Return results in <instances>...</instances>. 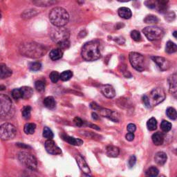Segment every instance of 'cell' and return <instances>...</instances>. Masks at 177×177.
<instances>
[{"instance_id": "20", "label": "cell", "mask_w": 177, "mask_h": 177, "mask_svg": "<svg viewBox=\"0 0 177 177\" xmlns=\"http://www.w3.org/2000/svg\"><path fill=\"white\" fill-rule=\"evenodd\" d=\"M63 56V52L62 51V49L60 48H54L53 50H51V51L49 53V57L51 59V60L53 61H56L60 60L62 58Z\"/></svg>"}, {"instance_id": "35", "label": "cell", "mask_w": 177, "mask_h": 177, "mask_svg": "<svg viewBox=\"0 0 177 177\" xmlns=\"http://www.w3.org/2000/svg\"><path fill=\"white\" fill-rule=\"evenodd\" d=\"M29 69L32 71H38L41 69L42 64L40 62H33L28 64Z\"/></svg>"}, {"instance_id": "21", "label": "cell", "mask_w": 177, "mask_h": 177, "mask_svg": "<svg viewBox=\"0 0 177 177\" xmlns=\"http://www.w3.org/2000/svg\"><path fill=\"white\" fill-rule=\"evenodd\" d=\"M118 13H119V16L120 18L125 19H128L129 18H131V17L132 15V13L129 8H127V7H121L119 9L118 11Z\"/></svg>"}, {"instance_id": "49", "label": "cell", "mask_w": 177, "mask_h": 177, "mask_svg": "<svg viewBox=\"0 0 177 177\" xmlns=\"http://www.w3.org/2000/svg\"><path fill=\"white\" fill-rule=\"evenodd\" d=\"M145 4L146 5L147 7L149 8H156V2L152 1H147L145 2Z\"/></svg>"}, {"instance_id": "6", "label": "cell", "mask_w": 177, "mask_h": 177, "mask_svg": "<svg viewBox=\"0 0 177 177\" xmlns=\"http://www.w3.org/2000/svg\"><path fill=\"white\" fill-rule=\"evenodd\" d=\"M50 35L52 40L58 44L61 42L68 40L70 36V32L68 31V29L62 28V27H57L51 31Z\"/></svg>"}, {"instance_id": "50", "label": "cell", "mask_w": 177, "mask_h": 177, "mask_svg": "<svg viewBox=\"0 0 177 177\" xmlns=\"http://www.w3.org/2000/svg\"><path fill=\"white\" fill-rule=\"evenodd\" d=\"M126 139L128 141H132L134 139V133H128V134H126Z\"/></svg>"}, {"instance_id": "52", "label": "cell", "mask_w": 177, "mask_h": 177, "mask_svg": "<svg viewBox=\"0 0 177 177\" xmlns=\"http://www.w3.org/2000/svg\"><path fill=\"white\" fill-rule=\"evenodd\" d=\"M80 177H92V176H90L89 175H88V174H85V173H83L82 175H81Z\"/></svg>"}, {"instance_id": "12", "label": "cell", "mask_w": 177, "mask_h": 177, "mask_svg": "<svg viewBox=\"0 0 177 177\" xmlns=\"http://www.w3.org/2000/svg\"><path fill=\"white\" fill-rule=\"evenodd\" d=\"M98 112H99L100 114L103 117L107 118L109 120H112L114 122H119V115L118 114V113L114 112V111L107 109H104V108L100 107L99 109H98Z\"/></svg>"}, {"instance_id": "38", "label": "cell", "mask_w": 177, "mask_h": 177, "mask_svg": "<svg viewBox=\"0 0 177 177\" xmlns=\"http://www.w3.org/2000/svg\"><path fill=\"white\" fill-rule=\"evenodd\" d=\"M43 137L48 140H52L53 138V133L47 127H45L43 129Z\"/></svg>"}, {"instance_id": "25", "label": "cell", "mask_w": 177, "mask_h": 177, "mask_svg": "<svg viewBox=\"0 0 177 177\" xmlns=\"http://www.w3.org/2000/svg\"><path fill=\"white\" fill-rule=\"evenodd\" d=\"M38 12L35 9H29L28 11H25L22 14V18L23 19H30L37 15Z\"/></svg>"}, {"instance_id": "18", "label": "cell", "mask_w": 177, "mask_h": 177, "mask_svg": "<svg viewBox=\"0 0 177 177\" xmlns=\"http://www.w3.org/2000/svg\"><path fill=\"white\" fill-rule=\"evenodd\" d=\"M62 139L65 140V141L68 142V143L71 145H72L80 146V145H82L83 144V141H82L81 139H75V138L66 136V135H62Z\"/></svg>"}, {"instance_id": "31", "label": "cell", "mask_w": 177, "mask_h": 177, "mask_svg": "<svg viewBox=\"0 0 177 177\" xmlns=\"http://www.w3.org/2000/svg\"><path fill=\"white\" fill-rule=\"evenodd\" d=\"M159 21V18L156 16L153 15H147L144 19V22H145L146 24H157Z\"/></svg>"}, {"instance_id": "14", "label": "cell", "mask_w": 177, "mask_h": 177, "mask_svg": "<svg viewBox=\"0 0 177 177\" xmlns=\"http://www.w3.org/2000/svg\"><path fill=\"white\" fill-rule=\"evenodd\" d=\"M75 161L79 166L80 169L83 172V173L88 174L91 172V170L89 168H88L87 162L85 161L84 158L80 154H78L75 156Z\"/></svg>"}, {"instance_id": "11", "label": "cell", "mask_w": 177, "mask_h": 177, "mask_svg": "<svg viewBox=\"0 0 177 177\" xmlns=\"http://www.w3.org/2000/svg\"><path fill=\"white\" fill-rule=\"evenodd\" d=\"M45 149L48 154L52 155H58L62 153V150L55 142L52 140H47L44 144Z\"/></svg>"}, {"instance_id": "9", "label": "cell", "mask_w": 177, "mask_h": 177, "mask_svg": "<svg viewBox=\"0 0 177 177\" xmlns=\"http://www.w3.org/2000/svg\"><path fill=\"white\" fill-rule=\"evenodd\" d=\"M13 103L10 98L4 94L0 95V114L2 117L6 116L11 113Z\"/></svg>"}, {"instance_id": "54", "label": "cell", "mask_w": 177, "mask_h": 177, "mask_svg": "<svg viewBox=\"0 0 177 177\" xmlns=\"http://www.w3.org/2000/svg\"><path fill=\"white\" fill-rule=\"evenodd\" d=\"M175 153H176V154L177 155V149H176V151H175Z\"/></svg>"}, {"instance_id": "15", "label": "cell", "mask_w": 177, "mask_h": 177, "mask_svg": "<svg viewBox=\"0 0 177 177\" xmlns=\"http://www.w3.org/2000/svg\"><path fill=\"white\" fill-rule=\"evenodd\" d=\"M100 91L102 94L107 98H113L115 95V89L110 85H102L100 87Z\"/></svg>"}, {"instance_id": "1", "label": "cell", "mask_w": 177, "mask_h": 177, "mask_svg": "<svg viewBox=\"0 0 177 177\" xmlns=\"http://www.w3.org/2000/svg\"><path fill=\"white\" fill-rule=\"evenodd\" d=\"M19 51L22 55L26 56L27 58L32 59H38L42 58L44 55L47 51V49L40 44L28 42L20 44L19 46Z\"/></svg>"}, {"instance_id": "5", "label": "cell", "mask_w": 177, "mask_h": 177, "mask_svg": "<svg viewBox=\"0 0 177 177\" xmlns=\"http://www.w3.org/2000/svg\"><path fill=\"white\" fill-rule=\"evenodd\" d=\"M142 33L149 41L159 40L164 36V31L158 26H147L144 28Z\"/></svg>"}, {"instance_id": "32", "label": "cell", "mask_w": 177, "mask_h": 177, "mask_svg": "<svg viewBox=\"0 0 177 177\" xmlns=\"http://www.w3.org/2000/svg\"><path fill=\"white\" fill-rule=\"evenodd\" d=\"M159 171L156 167H150L146 171V175L148 177H156L159 175Z\"/></svg>"}, {"instance_id": "37", "label": "cell", "mask_w": 177, "mask_h": 177, "mask_svg": "<svg viewBox=\"0 0 177 177\" xmlns=\"http://www.w3.org/2000/svg\"><path fill=\"white\" fill-rule=\"evenodd\" d=\"M161 128L164 132H168L172 129V124L167 120H163L161 124Z\"/></svg>"}, {"instance_id": "7", "label": "cell", "mask_w": 177, "mask_h": 177, "mask_svg": "<svg viewBox=\"0 0 177 177\" xmlns=\"http://www.w3.org/2000/svg\"><path fill=\"white\" fill-rule=\"evenodd\" d=\"M129 62L131 65L136 71L142 72L145 69V58L141 53L132 52L129 55Z\"/></svg>"}, {"instance_id": "28", "label": "cell", "mask_w": 177, "mask_h": 177, "mask_svg": "<svg viewBox=\"0 0 177 177\" xmlns=\"http://www.w3.org/2000/svg\"><path fill=\"white\" fill-rule=\"evenodd\" d=\"M169 92L175 93L177 92V79L174 76L169 78Z\"/></svg>"}, {"instance_id": "46", "label": "cell", "mask_w": 177, "mask_h": 177, "mask_svg": "<svg viewBox=\"0 0 177 177\" xmlns=\"http://www.w3.org/2000/svg\"><path fill=\"white\" fill-rule=\"evenodd\" d=\"M73 122H74V124L77 127H82L83 125H84V121L80 119L79 117H75L74 120H73Z\"/></svg>"}, {"instance_id": "48", "label": "cell", "mask_w": 177, "mask_h": 177, "mask_svg": "<svg viewBox=\"0 0 177 177\" xmlns=\"http://www.w3.org/2000/svg\"><path fill=\"white\" fill-rule=\"evenodd\" d=\"M127 131H128L129 133H134L136 130V126L134 124L130 123L127 125Z\"/></svg>"}, {"instance_id": "56", "label": "cell", "mask_w": 177, "mask_h": 177, "mask_svg": "<svg viewBox=\"0 0 177 177\" xmlns=\"http://www.w3.org/2000/svg\"><path fill=\"white\" fill-rule=\"evenodd\" d=\"M176 177H177V176H176Z\"/></svg>"}, {"instance_id": "40", "label": "cell", "mask_w": 177, "mask_h": 177, "mask_svg": "<svg viewBox=\"0 0 177 177\" xmlns=\"http://www.w3.org/2000/svg\"><path fill=\"white\" fill-rule=\"evenodd\" d=\"M49 77H50L51 82L53 83H56V82H58V80L60 79V74L58 72V71H53L50 73Z\"/></svg>"}, {"instance_id": "4", "label": "cell", "mask_w": 177, "mask_h": 177, "mask_svg": "<svg viewBox=\"0 0 177 177\" xmlns=\"http://www.w3.org/2000/svg\"><path fill=\"white\" fill-rule=\"evenodd\" d=\"M18 158L21 163L31 170H35L38 166V161L33 154L27 152H20L18 155Z\"/></svg>"}, {"instance_id": "42", "label": "cell", "mask_w": 177, "mask_h": 177, "mask_svg": "<svg viewBox=\"0 0 177 177\" xmlns=\"http://www.w3.org/2000/svg\"><path fill=\"white\" fill-rule=\"evenodd\" d=\"M131 38L136 42H139L141 40V33H139V31L136 30H134L131 32Z\"/></svg>"}, {"instance_id": "55", "label": "cell", "mask_w": 177, "mask_h": 177, "mask_svg": "<svg viewBox=\"0 0 177 177\" xmlns=\"http://www.w3.org/2000/svg\"><path fill=\"white\" fill-rule=\"evenodd\" d=\"M160 177H165V176H163V175H162V176H160Z\"/></svg>"}, {"instance_id": "41", "label": "cell", "mask_w": 177, "mask_h": 177, "mask_svg": "<svg viewBox=\"0 0 177 177\" xmlns=\"http://www.w3.org/2000/svg\"><path fill=\"white\" fill-rule=\"evenodd\" d=\"M56 2L53 1H35L33 2V4H36L38 6H48L51 4H55Z\"/></svg>"}, {"instance_id": "27", "label": "cell", "mask_w": 177, "mask_h": 177, "mask_svg": "<svg viewBox=\"0 0 177 177\" xmlns=\"http://www.w3.org/2000/svg\"><path fill=\"white\" fill-rule=\"evenodd\" d=\"M36 129V125L34 123H26L24 125V131L26 134H33Z\"/></svg>"}, {"instance_id": "44", "label": "cell", "mask_w": 177, "mask_h": 177, "mask_svg": "<svg viewBox=\"0 0 177 177\" xmlns=\"http://www.w3.org/2000/svg\"><path fill=\"white\" fill-rule=\"evenodd\" d=\"M58 46L59 48L62 49V48H67L69 47L70 46V42L68 40H66V41H63L61 42L58 44Z\"/></svg>"}, {"instance_id": "23", "label": "cell", "mask_w": 177, "mask_h": 177, "mask_svg": "<svg viewBox=\"0 0 177 177\" xmlns=\"http://www.w3.org/2000/svg\"><path fill=\"white\" fill-rule=\"evenodd\" d=\"M43 103L44 106L49 109H53L56 106L55 100L54 99V98L52 96L46 97L45 99L44 100Z\"/></svg>"}, {"instance_id": "8", "label": "cell", "mask_w": 177, "mask_h": 177, "mask_svg": "<svg viewBox=\"0 0 177 177\" xmlns=\"http://www.w3.org/2000/svg\"><path fill=\"white\" fill-rule=\"evenodd\" d=\"M17 130L15 127L11 123H4L0 127V135L3 141L13 139L16 136Z\"/></svg>"}, {"instance_id": "24", "label": "cell", "mask_w": 177, "mask_h": 177, "mask_svg": "<svg viewBox=\"0 0 177 177\" xmlns=\"http://www.w3.org/2000/svg\"><path fill=\"white\" fill-rule=\"evenodd\" d=\"M20 89L22 93V95H23V99H28L33 94V88L30 87L24 86V87H21Z\"/></svg>"}, {"instance_id": "43", "label": "cell", "mask_w": 177, "mask_h": 177, "mask_svg": "<svg viewBox=\"0 0 177 177\" xmlns=\"http://www.w3.org/2000/svg\"><path fill=\"white\" fill-rule=\"evenodd\" d=\"M142 101L143 102V104L145 106L147 109H149L151 107V103L149 101V98L148 96H147L146 95H144L142 97Z\"/></svg>"}, {"instance_id": "51", "label": "cell", "mask_w": 177, "mask_h": 177, "mask_svg": "<svg viewBox=\"0 0 177 177\" xmlns=\"http://www.w3.org/2000/svg\"><path fill=\"white\" fill-rule=\"evenodd\" d=\"M92 118L94 120L98 119V115L96 114V113H92Z\"/></svg>"}, {"instance_id": "13", "label": "cell", "mask_w": 177, "mask_h": 177, "mask_svg": "<svg viewBox=\"0 0 177 177\" xmlns=\"http://www.w3.org/2000/svg\"><path fill=\"white\" fill-rule=\"evenodd\" d=\"M151 58L161 71H167L170 68V62L165 58L159 56H152Z\"/></svg>"}, {"instance_id": "19", "label": "cell", "mask_w": 177, "mask_h": 177, "mask_svg": "<svg viewBox=\"0 0 177 177\" xmlns=\"http://www.w3.org/2000/svg\"><path fill=\"white\" fill-rule=\"evenodd\" d=\"M152 140L154 144L156 145H161L163 144L164 142V135L161 132H156L152 135Z\"/></svg>"}, {"instance_id": "33", "label": "cell", "mask_w": 177, "mask_h": 177, "mask_svg": "<svg viewBox=\"0 0 177 177\" xmlns=\"http://www.w3.org/2000/svg\"><path fill=\"white\" fill-rule=\"evenodd\" d=\"M31 107L30 106H25L23 109H22V117L24 118L25 120H28L30 119L31 118Z\"/></svg>"}, {"instance_id": "39", "label": "cell", "mask_w": 177, "mask_h": 177, "mask_svg": "<svg viewBox=\"0 0 177 177\" xmlns=\"http://www.w3.org/2000/svg\"><path fill=\"white\" fill-rule=\"evenodd\" d=\"M12 96L15 100H19L22 98L23 99V95H22V93L21 92L20 88H15L12 91Z\"/></svg>"}, {"instance_id": "3", "label": "cell", "mask_w": 177, "mask_h": 177, "mask_svg": "<svg viewBox=\"0 0 177 177\" xmlns=\"http://www.w3.org/2000/svg\"><path fill=\"white\" fill-rule=\"evenodd\" d=\"M49 20L55 27H63L69 21V15L66 9L61 7H55L49 13Z\"/></svg>"}, {"instance_id": "26", "label": "cell", "mask_w": 177, "mask_h": 177, "mask_svg": "<svg viewBox=\"0 0 177 177\" xmlns=\"http://www.w3.org/2000/svg\"><path fill=\"white\" fill-rule=\"evenodd\" d=\"M177 51V45L172 41H168L165 46V52L168 53H174Z\"/></svg>"}, {"instance_id": "17", "label": "cell", "mask_w": 177, "mask_h": 177, "mask_svg": "<svg viewBox=\"0 0 177 177\" xmlns=\"http://www.w3.org/2000/svg\"><path fill=\"white\" fill-rule=\"evenodd\" d=\"M0 68H1V73H0V78L2 80H4L5 78H9L13 74V71L11 68H8L5 64L2 63L0 65Z\"/></svg>"}, {"instance_id": "47", "label": "cell", "mask_w": 177, "mask_h": 177, "mask_svg": "<svg viewBox=\"0 0 177 177\" xmlns=\"http://www.w3.org/2000/svg\"><path fill=\"white\" fill-rule=\"evenodd\" d=\"M175 14H174V12H169V13H168V14L166 15V16H165V19L167 21H168V22H172V21H173L174 18H175Z\"/></svg>"}, {"instance_id": "16", "label": "cell", "mask_w": 177, "mask_h": 177, "mask_svg": "<svg viewBox=\"0 0 177 177\" xmlns=\"http://www.w3.org/2000/svg\"><path fill=\"white\" fill-rule=\"evenodd\" d=\"M167 159H168V156L167 154L163 152H157L154 156V161L156 162V164L159 165H163L166 163Z\"/></svg>"}, {"instance_id": "29", "label": "cell", "mask_w": 177, "mask_h": 177, "mask_svg": "<svg viewBox=\"0 0 177 177\" xmlns=\"http://www.w3.org/2000/svg\"><path fill=\"white\" fill-rule=\"evenodd\" d=\"M147 127L149 131H154L157 128V120L155 118H151L147 122Z\"/></svg>"}, {"instance_id": "22", "label": "cell", "mask_w": 177, "mask_h": 177, "mask_svg": "<svg viewBox=\"0 0 177 177\" xmlns=\"http://www.w3.org/2000/svg\"><path fill=\"white\" fill-rule=\"evenodd\" d=\"M106 153L108 156L112 157V158H115L117 157L120 154V149L119 147L109 145L107 147L106 149Z\"/></svg>"}, {"instance_id": "2", "label": "cell", "mask_w": 177, "mask_h": 177, "mask_svg": "<svg viewBox=\"0 0 177 177\" xmlns=\"http://www.w3.org/2000/svg\"><path fill=\"white\" fill-rule=\"evenodd\" d=\"M81 55L85 60L93 62L101 57L100 44L97 41H90L85 43L82 48Z\"/></svg>"}, {"instance_id": "10", "label": "cell", "mask_w": 177, "mask_h": 177, "mask_svg": "<svg viewBox=\"0 0 177 177\" xmlns=\"http://www.w3.org/2000/svg\"><path fill=\"white\" fill-rule=\"evenodd\" d=\"M165 99V93L162 88H155L151 92L150 95H149V101L153 106H156L160 104Z\"/></svg>"}, {"instance_id": "53", "label": "cell", "mask_w": 177, "mask_h": 177, "mask_svg": "<svg viewBox=\"0 0 177 177\" xmlns=\"http://www.w3.org/2000/svg\"><path fill=\"white\" fill-rule=\"evenodd\" d=\"M173 36L174 37V38L177 39V31H174V33H173Z\"/></svg>"}, {"instance_id": "36", "label": "cell", "mask_w": 177, "mask_h": 177, "mask_svg": "<svg viewBox=\"0 0 177 177\" xmlns=\"http://www.w3.org/2000/svg\"><path fill=\"white\" fill-rule=\"evenodd\" d=\"M45 82L43 80H38L35 83V87L36 90L39 92H42L45 89Z\"/></svg>"}, {"instance_id": "30", "label": "cell", "mask_w": 177, "mask_h": 177, "mask_svg": "<svg viewBox=\"0 0 177 177\" xmlns=\"http://www.w3.org/2000/svg\"><path fill=\"white\" fill-rule=\"evenodd\" d=\"M166 115L171 120H176L177 119V112L173 107H168L167 109Z\"/></svg>"}, {"instance_id": "45", "label": "cell", "mask_w": 177, "mask_h": 177, "mask_svg": "<svg viewBox=\"0 0 177 177\" xmlns=\"http://www.w3.org/2000/svg\"><path fill=\"white\" fill-rule=\"evenodd\" d=\"M136 163V158L134 155H132L129 157V161H128V165L130 168H133L135 165V164Z\"/></svg>"}, {"instance_id": "34", "label": "cell", "mask_w": 177, "mask_h": 177, "mask_svg": "<svg viewBox=\"0 0 177 177\" xmlns=\"http://www.w3.org/2000/svg\"><path fill=\"white\" fill-rule=\"evenodd\" d=\"M73 76V72L71 71H65L60 74V79L62 81L69 80Z\"/></svg>"}]
</instances>
